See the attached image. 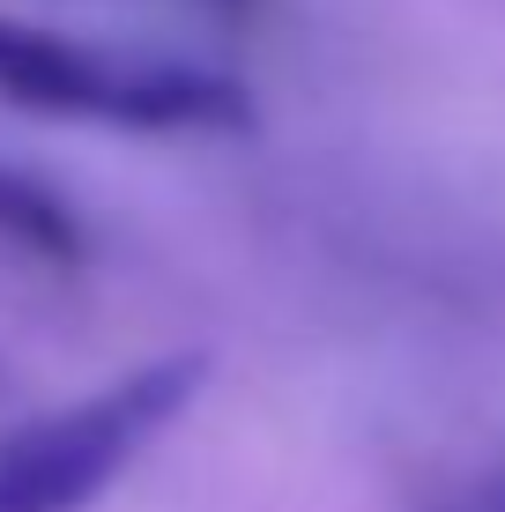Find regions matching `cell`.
I'll use <instances>...</instances> for the list:
<instances>
[{"instance_id":"3957f363","label":"cell","mask_w":505,"mask_h":512,"mask_svg":"<svg viewBox=\"0 0 505 512\" xmlns=\"http://www.w3.org/2000/svg\"><path fill=\"white\" fill-rule=\"evenodd\" d=\"M0 245L52 268V275H75L90 260V231H82L75 201L60 186H45L38 171H15V164H0Z\"/></svg>"},{"instance_id":"277c9868","label":"cell","mask_w":505,"mask_h":512,"mask_svg":"<svg viewBox=\"0 0 505 512\" xmlns=\"http://www.w3.org/2000/svg\"><path fill=\"white\" fill-rule=\"evenodd\" d=\"M424 512H505V446L491 453L483 468H468V475H454V483L439 490Z\"/></svg>"},{"instance_id":"5b68a950","label":"cell","mask_w":505,"mask_h":512,"mask_svg":"<svg viewBox=\"0 0 505 512\" xmlns=\"http://www.w3.org/2000/svg\"><path fill=\"white\" fill-rule=\"evenodd\" d=\"M216 8H253V0H216Z\"/></svg>"},{"instance_id":"7a4b0ae2","label":"cell","mask_w":505,"mask_h":512,"mask_svg":"<svg viewBox=\"0 0 505 512\" xmlns=\"http://www.w3.org/2000/svg\"><path fill=\"white\" fill-rule=\"evenodd\" d=\"M208 379V349H171L134 372L90 386L45 416L0 431V512H90L119 483L156 431L194 409Z\"/></svg>"},{"instance_id":"6da1fadb","label":"cell","mask_w":505,"mask_h":512,"mask_svg":"<svg viewBox=\"0 0 505 512\" xmlns=\"http://www.w3.org/2000/svg\"><path fill=\"white\" fill-rule=\"evenodd\" d=\"M0 104L38 119H90L134 134H246L253 97L246 82L194 60H142L104 52L67 30L0 15Z\"/></svg>"}]
</instances>
